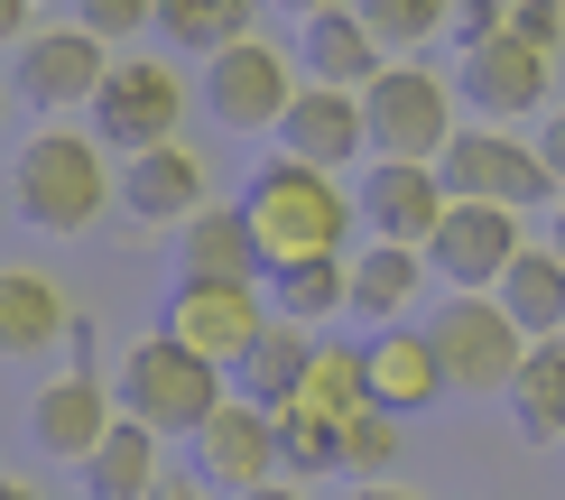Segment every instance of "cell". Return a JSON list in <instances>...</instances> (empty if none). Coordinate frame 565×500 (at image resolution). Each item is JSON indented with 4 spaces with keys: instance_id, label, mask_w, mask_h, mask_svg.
Here are the masks:
<instances>
[{
    "instance_id": "obj_31",
    "label": "cell",
    "mask_w": 565,
    "mask_h": 500,
    "mask_svg": "<svg viewBox=\"0 0 565 500\" xmlns=\"http://www.w3.org/2000/svg\"><path fill=\"white\" fill-rule=\"evenodd\" d=\"M390 464H398V417L390 408H362L343 426V472H352V482H390Z\"/></svg>"
},
{
    "instance_id": "obj_14",
    "label": "cell",
    "mask_w": 565,
    "mask_h": 500,
    "mask_svg": "<svg viewBox=\"0 0 565 500\" xmlns=\"http://www.w3.org/2000/svg\"><path fill=\"white\" fill-rule=\"evenodd\" d=\"M195 482L232 491V500L278 482V417L250 408V398H223V408L204 417V436H195Z\"/></svg>"
},
{
    "instance_id": "obj_6",
    "label": "cell",
    "mask_w": 565,
    "mask_h": 500,
    "mask_svg": "<svg viewBox=\"0 0 565 500\" xmlns=\"http://www.w3.org/2000/svg\"><path fill=\"white\" fill-rule=\"evenodd\" d=\"M93 139H103L111 158H149V149H177L185 130V75L168 56H121L111 65V84L93 93Z\"/></svg>"
},
{
    "instance_id": "obj_36",
    "label": "cell",
    "mask_w": 565,
    "mask_h": 500,
    "mask_svg": "<svg viewBox=\"0 0 565 500\" xmlns=\"http://www.w3.org/2000/svg\"><path fill=\"white\" fill-rule=\"evenodd\" d=\"M0 38L29 46V38H38V0H0Z\"/></svg>"
},
{
    "instance_id": "obj_12",
    "label": "cell",
    "mask_w": 565,
    "mask_h": 500,
    "mask_svg": "<svg viewBox=\"0 0 565 500\" xmlns=\"http://www.w3.org/2000/svg\"><path fill=\"white\" fill-rule=\"evenodd\" d=\"M111 46L93 38V29H75V19H65V29H38L29 46H19V65H10V93L29 111H46V121H65V111H93V93L111 84Z\"/></svg>"
},
{
    "instance_id": "obj_20",
    "label": "cell",
    "mask_w": 565,
    "mask_h": 500,
    "mask_svg": "<svg viewBox=\"0 0 565 500\" xmlns=\"http://www.w3.org/2000/svg\"><path fill=\"white\" fill-rule=\"evenodd\" d=\"M381 38L362 29V10H324L297 19V84H334V93H371L381 84Z\"/></svg>"
},
{
    "instance_id": "obj_13",
    "label": "cell",
    "mask_w": 565,
    "mask_h": 500,
    "mask_svg": "<svg viewBox=\"0 0 565 500\" xmlns=\"http://www.w3.org/2000/svg\"><path fill=\"white\" fill-rule=\"evenodd\" d=\"M111 426H121V398H111V380L84 371V362L29 390V445H38L46 464H75V472H84L93 455H103Z\"/></svg>"
},
{
    "instance_id": "obj_32",
    "label": "cell",
    "mask_w": 565,
    "mask_h": 500,
    "mask_svg": "<svg viewBox=\"0 0 565 500\" xmlns=\"http://www.w3.org/2000/svg\"><path fill=\"white\" fill-rule=\"evenodd\" d=\"M75 29H93L103 46H130L158 29V0H75Z\"/></svg>"
},
{
    "instance_id": "obj_3",
    "label": "cell",
    "mask_w": 565,
    "mask_h": 500,
    "mask_svg": "<svg viewBox=\"0 0 565 500\" xmlns=\"http://www.w3.org/2000/svg\"><path fill=\"white\" fill-rule=\"evenodd\" d=\"M242 213L260 223V242L269 259L288 269V259H316V251H343V232L362 223V195L352 185H334L324 167H306V158H260L250 167V185H242Z\"/></svg>"
},
{
    "instance_id": "obj_41",
    "label": "cell",
    "mask_w": 565,
    "mask_h": 500,
    "mask_svg": "<svg viewBox=\"0 0 565 500\" xmlns=\"http://www.w3.org/2000/svg\"><path fill=\"white\" fill-rule=\"evenodd\" d=\"M0 500H38L29 482H19V472H0Z\"/></svg>"
},
{
    "instance_id": "obj_19",
    "label": "cell",
    "mask_w": 565,
    "mask_h": 500,
    "mask_svg": "<svg viewBox=\"0 0 565 500\" xmlns=\"http://www.w3.org/2000/svg\"><path fill=\"white\" fill-rule=\"evenodd\" d=\"M362 380H371V408H390V417H417L427 398H445V362H436L427 325H381L362 343Z\"/></svg>"
},
{
    "instance_id": "obj_5",
    "label": "cell",
    "mask_w": 565,
    "mask_h": 500,
    "mask_svg": "<svg viewBox=\"0 0 565 500\" xmlns=\"http://www.w3.org/2000/svg\"><path fill=\"white\" fill-rule=\"evenodd\" d=\"M427 343L445 362V390H463V398H510V380H520V362H529V333L510 325L501 297H445Z\"/></svg>"
},
{
    "instance_id": "obj_34",
    "label": "cell",
    "mask_w": 565,
    "mask_h": 500,
    "mask_svg": "<svg viewBox=\"0 0 565 500\" xmlns=\"http://www.w3.org/2000/svg\"><path fill=\"white\" fill-rule=\"evenodd\" d=\"M510 29V0H455V46H482Z\"/></svg>"
},
{
    "instance_id": "obj_16",
    "label": "cell",
    "mask_w": 565,
    "mask_h": 500,
    "mask_svg": "<svg viewBox=\"0 0 565 500\" xmlns=\"http://www.w3.org/2000/svg\"><path fill=\"white\" fill-rule=\"evenodd\" d=\"M214 204V177H204V158L185 149H149V158H121V213L139 232H185L195 213Z\"/></svg>"
},
{
    "instance_id": "obj_24",
    "label": "cell",
    "mask_w": 565,
    "mask_h": 500,
    "mask_svg": "<svg viewBox=\"0 0 565 500\" xmlns=\"http://www.w3.org/2000/svg\"><path fill=\"white\" fill-rule=\"evenodd\" d=\"M158 482H168V436H149L139 417H121L103 436V455L84 464V491L93 500H149Z\"/></svg>"
},
{
    "instance_id": "obj_27",
    "label": "cell",
    "mask_w": 565,
    "mask_h": 500,
    "mask_svg": "<svg viewBox=\"0 0 565 500\" xmlns=\"http://www.w3.org/2000/svg\"><path fill=\"white\" fill-rule=\"evenodd\" d=\"M510 436L520 445H565V343H529L510 380Z\"/></svg>"
},
{
    "instance_id": "obj_11",
    "label": "cell",
    "mask_w": 565,
    "mask_h": 500,
    "mask_svg": "<svg viewBox=\"0 0 565 500\" xmlns=\"http://www.w3.org/2000/svg\"><path fill=\"white\" fill-rule=\"evenodd\" d=\"M269 316H278L269 288H242V278H177L168 306H158V325H168L177 343H195L204 362H223V371L269 333Z\"/></svg>"
},
{
    "instance_id": "obj_22",
    "label": "cell",
    "mask_w": 565,
    "mask_h": 500,
    "mask_svg": "<svg viewBox=\"0 0 565 500\" xmlns=\"http://www.w3.org/2000/svg\"><path fill=\"white\" fill-rule=\"evenodd\" d=\"M427 288H436L427 251H408V242H362L352 251V316L362 325H408V306Z\"/></svg>"
},
{
    "instance_id": "obj_18",
    "label": "cell",
    "mask_w": 565,
    "mask_h": 500,
    "mask_svg": "<svg viewBox=\"0 0 565 500\" xmlns=\"http://www.w3.org/2000/svg\"><path fill=\"white\" fill-rule=\"evenodd\" d=\"M278 158H306V167H352L371 158V130H362V93H334V84H297L288 121H278Z\"/></svg>"
},
{
    "instance_id": "obj_4",
    "label": "cell",
    "mask_w": 565,
    "mask_h": 500,
    "mask_svg": "<svg viewBox=\"0 0 565 500\" xmlns=\"http://www.w3.org/2000/svg\"><path fill=\"white\" fill-rule=\"evenodd\" d=\"M362 130H371V158H408V167H436L445 139H455V84L427 75L417 56H390L381 84L362 93Z\"/></svg>"
},
{
    "instance_id": "obj_2",
    "label": "cell",
    "mask_w": 565,
    "mask_h": 500,
    "mask_svg": "<svg viewBox=\"0 0 565 500\" xmlns=\"http://www.w3.org/2000/svg\"><path fill=\"white\" fill-rule=\"evenodd\" d=\"M111 398H121V417H139L149 436H204V417L232 398V371L204 362L195 343H177L168 325H149L139 343L121 352V371H111Z\"/></svg>"
},
{
    "instance_id": "obj_39",
    "label": "cell",
    "mask_w": 565,
    "mask_h": 500,
    "mask_svg": "<svg viewBox=\"0 0 565 500\" xmlns=\"http://www.w3.org/2000/svg\"><path fill=\"white\" fill-rule=\"evenodd\" d=\"M352 500H417V491H398V482H362Z\"/></svg>"
},
{
    "instance_id": "obj_1",
    "label": "cell",
    "mask_w": 565,
    "mask_h": 500,
    "mask_svg": "<svg viewBox=\"0 0 565 500\" xmlns=\"http://www.w3.org/2000/svg\"><path fill=\"white\" fill-rule=\"evenodd\" d=\"M10 204H19L29 232L75 242V232H93L111 204H121V167H111V149L93 130L46 121V130L19 139V158H10Z\"/></svg>"
},
{
    "instance_id": "obj_35",
    "label": "cell",
    "mask_w": 565,
    "mask_h": 500,
    "mask_svg": "<svg viewBox=\"0 0 565 500\" xmlns=\"http://www.w3.org/2000/svg\"><path fill=\"white\" fill-rule=\"evenodd\" d=\"M537 158H547V177H556V195H565V103L537 121Z\"/></svg>"
},
{
    "instance_id": "obj_29",
    "label": "cell",
    "mask_w": 565,
    "mask_h": 500,
    "mask_svg": "<svg viewBox=\"0 0 565 500\" xmlns=\"http://www.w3.org/2000/svg\"><path fill=\"white\" fill-rule=\"evenodd\" d=\"M278 472L288 482H324V472H343V417H316L297 398V408H278Z\"/></svg>"
},
{
    "instance_id": "obj_25",
    "label": "cell",
    "mask_w": 565,
    "mask_h": 500,
    "mask_svg": "<svg viewBox=\"0 0 565 500\" xmlns=\"http://www.w3.org/2000/svg\"><path fill=\"white\" fill-rule=\"evenodd\" d=\"M269 306L288 325H334V316H352V259L343 251H316V259H288V269H269Z\"/></svg>"
},
{
    "instance_id": "obj_15",
    "label": "cell",
    "mask_w": 565,
    "mask_h": 500,
    "mask_svg": "<svg viewBox=\"0 0 565 500\" xmlns=\"http://www.w3.org/2000/svg\"><path fill=\"white\" fill-rule=\"evenodd\" d=\"M352 195H362V232L371 242H408V251H427L445 204H455L436 167H408V158H371V177L352 185Z\"/></svg>"
},
{
    "instance_id": "obj_40",
    "label": "cell",
    "mask_w": 565,
    "mask_h": 500,
    "mask_svg": "<svg viewBox=\"0 0 565 500\" xmlns=\"http://www.w3.org/2000/svg\"><path fill=\"white\" fill-rule=\"evenodd\" d=\"M297 19H324V10H352V0H288Z\"/></svg>"
},
{
    "instance_id": "obj_37",
    "label": "cell",
    "mask_w": 565,
    "mask_h": 500,
    "mask_svg": "<svg viewBox=\"0 0 565 500\" xmlns=\"http://www.w3.org/2000/svg\"><path fill=\"white\" fill-rule=\"evenodd\" d=\"M242 500H306V482H288V472H278V482H260V491H242Z\"/></svg>"
},
{
    "instance_id": "obj_30",
    "label": "cell",
    "mask_w": 565,
    "mask_h": 500,
    "mask_svg": "<svg viewBox=\"0 0 565 500\" xmlns=\"http://www.w3.org/2000/svg\"><path fill=\"white\" fill-rule=\"evenodd\" d=\"M352 10L381 38V56H408V46H427L436 29H455V0H352Z\"/></svg>"
},
{
    "instance_id": "obj_8",
    "label": "cell",
    "mask_w": 565,
    "mask_h": 500,
    "mask_svg": "<svg viewBox=\"0 0 565 500\" xmlns=\"http://www.w3.org/2000/svg\"><path fill=\"white\" fill-rule=\"evenodd\" d=\"M455 103L473 111V121H491V130H501V121H547V111H556V56L529 46L520 29H501L482 46H463Z\"/></svg>"
},
{
    "instance_id": "obj_28",
    "label": "cell",
    "mask_w": 565,
    "mask_h": 500,
    "mask_svg": "<svg viewBox=\"0 0 565 500\" xmlns=\"http://www.w3.org/2000/svg\"><path fill=\"white\" fill-rule=\"evenodd\" d=\"M250 10H260V0H158V38L195 46V56H223V46L260 38V29H250Z\"/></svg>"
},
{
    "instance_id": "obj_33",
    "label": "cell",
    "mask_w": 565,
    "mask_h": 500,
    "mask_svg": "<svg viewBox=\"0 0 565 500\" xmlns=\"http://www.w3.org/2000/svg\"><path fill=\"white\" fill-rule=\"evenodd\" d=\"M510 29L556 56V46H565V0H510Z\"/></svg>"
},
{
    "instance_id": "obj_38",
    "label": "cell",
    "mask_w": 565,
    "mask_h": 500,
    "mask_svg": "<svg viewBox=\"0 0 565 500\" xmlns=\"http://www.w3.org/2000/svg\"><path fill=\"white\" fill-rule=\"evenodd\" d=\"M149 500H214V491H204V482H158Z\"/></svg>"
},
{
    "instance_id": "obj_42",
    "label": "cell",
    "mask_w": 565,
    "mask_h": 500,
    "mask_svg": "<svg viewBox=\"0 0 565 500\" xmlns=\"http://www.w3.org/2000/svg\"><path fill=\"white\" fill-rule=\"evenodd\" d=\"M547 251H556V259H565V204H556V223H547Z\"/></svg>"
},
{
    "instance_id": "obj_23",
    "label": "cell",
    "mask_w": 565,
    "mask_h": 500,
    "mask_svg": "<svg viewBox=\"0 0 565 500\" xmlns=\"http://www.w3.org/2000/svg\"><path fill=\"white\" fill-rule=\"evenodd\" d=\"M65 343V297L38 269H0V362H38Z\"/></svg>"
},
{
    "instance_id": "obj_17",
    "label": "cell",
    "mask_w": 565,
    "mask_h": 500,
    "mask_svg": "<svg viewBox=\"0 0 565 500\" xmlns=\"http://www.w3.org/2000/svg\"><path fill=\"white\" fill-rule=\"evenodd\" d=\"M269 242H260V223L242 213V195L232 204H204L195 223L177 232V278H242V288H269Z\"/></svg>"
},
{
    "instance_id": "obj_21",
    "label": "cell",
    "mask_w": 565,
    "mask_h": 500,
    "mask_svg": "<svg viewBox=\"0 0 565 500\" xmlns=\"http://www.w3.org/2000/svg\"><path fill=\"white\" fill-rule=\"evenodd\" d=\"M316 362H324L316 333L288 325V316H269V333L242 352V362H232V398H250V408H269V417H278V408H297V398H306Z\"/></svg>"
},
{
    "instance_id": "obj_9",
    "label": "cell",
    "mask_w": 565,
    "mask_h": 500,
    "mask_svg": "<svg viewBox=\"0 0 565 500\" xmlns=\"http://www.w3.org/2000/svg\"><path fill=\"white\" fill-rule=\"evenodd\" d=\"M288 103H297V65H288V46L242 38V46H223V56H204V111H214L232 139H278Z\"/></svg>"
},
{
    "instance_id": "obj_10",
    "label": "cell",
    "mask_w": 565,
    "mask_h": 500,
    "mask_svg": "<svg viewBox=\"0 0 565 500\" xmlns=\"http://www.w3.org/2000/svg\"><path fill=\"white\" fill-rule=\"evenodd\" d=\"M520 251H529V232H520L510 204H445V223L427 242V269H436L445 297H501Z\"/></svg>"
},
{
    "instance_id": "obj_7",
    "label": "cell",
    "mask_w": 565,
    "mask_h": 500,
    "mask_svg": "<svg viewBox=\"0 0 565 500\" xmlns=\"http://www.w3.org/2000/svg\"><path fill=\"white\" fill-rule=\"evenodd\" d=\"M436 177H445L455 204H510V213H520V204H565L556 177H547V158H537V139H510L491 121H463L455 139H445Z\"/></svg>"
},
{
    "instance_id": "obj_26",
    "label": "cell",
    "mask_w": 565,
    "mask_h": 500,
    "mask_svg": "<svg viewBox=\"0 0 565 500\" xmlns=\"http://www.w3.org/2000/svg\"><path fill=\"white\" fill-rule=\"evenodd\" d=\"M501 306H510V325L529 343H565V259L547 242H529L510 259V278H501Z\"/></svg>"
}]
</instances>
